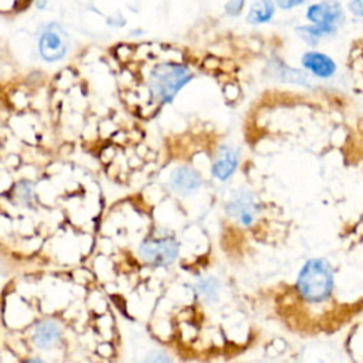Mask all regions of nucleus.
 Masks as SVG:
<instances>
[{
    "label": "nucleus",
    "mask_w": 363,
    "mask_h": 363,
    "mask_svg": "<svg viewBox=\"0 0 363 363\" xmlns=\"http://www.w3.org/2000/svg\"><path fill=\"white\" fill-rule=\"evenodd\" d=\"M45 1H47V0H37V3H35V4H37V7H38V9H44V7H45V6H44V4H45Z\"/></svg>",
    "instance_id": "412c9836"
},
{
    "label": "nucleus",
    "mask_w": 363,
    "mask_h": 363,
    "mask_svg": "<svg viewBox=\"0 0 363 363\" xmlns=\"http://www.w3.org/2000/svg\"><path fill=\"white\" fill-rule=\"evenodd\" d=\"M191 292L196 301L204 308H223L228 299L235 298L228 284L214 272L196 275L191 282Z\"/></svg>",
    "instance_id": "39448f33"
},
{
    "label": "nucleus",
    "mask_w": 363,
    "mask_h": 363,
    "mask_svg": "<svg viewBox=\"0 0 363 363\" xmlns=\"http://www.w3.org/2000/svg\"><path fill=\"white\" fill-rule=\"evenodd\" d=\"M302 67L318 78H330L336 72V62L332 57L320 51H306L301 57Z\"/></svg>",
    "instance_id": "f8f14e48"
},
{
    "label": "nucleus",
    "mask_w": 363,
    "mask_h": 363,
    "mask_svg": "<svg viewBox=\"0 0 363 363\" xmlns=\"http://www.w3.org/2000/svg\"><path fill=\"white\" fill-rule=\"evenodd\" d=\"M224 214L241 234L240 254L254 258L262 251L284 247L291 235V223L284 213L262 201L252 190L237 189L224 204Z\"/></svg>",
    "instance_id": "f03ea898"
},
{
    "label": "nucleus",
    "mask_w": 363,
    "mask_h": 363,
    "mask_svg": "<svg viewBox=\"0 0 363 363\" xmlns=\"http://www.w3.org/2000/svg\"><path fill=\"white\" fill-rule=\"evenodd\" d=\"M275 13L274 0H251L247 11V23L257 26L268 23Z\"/></svg>",
    "instance_id": "ddd939ff"
},
{
    "label": "nucleus",
    "mask_w": 363,
    "mask_h": 363,
    "mask_svg": "<svg viewBox=\"0 0 363 363\" xmlns=\"http://www.w3.org/2000/svg\"><path fill=\"white\" fill-rule=\"evenodd\" d=\"M347 7L353 16L363 18V0H350Z\"/></svg>",
    "instance_id": "6ab92c4d"
},
{
    "label": "nucleus",
    "mask_w": 363,
    "mask_h": 363,
    "mask_svg": "<svg viewBox=\"0 0 363 363\" xmlns=\"http://www.w3.org/2000/svg\"><path fill=\"white\" fill-rule=\"evenodd\" d=\"M13 197L17 204L26 208H33L35 206V190L34 184L28 180H20L13 189Z\"/></svg>",
    "instance_id": "2eb2a0df"
},
{
    "label": "nucleus",
    "mask_w": 363,
    "mask_h": 363,
    "mask_svg": "<svg viewBox=\"0 0 363 363\" xmlns=\"http://www.w3.org/2000/svg\"><path fill=\"white\" fill-rule=\"evenodd\" d=\"M21 363H47V362L43 360L41 357H28V359H26V360L21 362Z\"/></svg>",
    "instance_id": "aec40b11"
},
{
    "label": "nucleus",
    "mask_w": 363,
    "mask_h": 363,
    "mask_svg": "<svg viewBox=\"0 0 363 363\" xmlns=\"http://www.w3.org/2000/svg\"><path fill=\"white\" fill-rule=\"evenodd\" d=\"M245 6V0H227L224 4V11L230 17H237L241 14Z\"/></svg>",
    "instance_id": "f3484780"
},
{
    "label": "nucleus",
    "mask_w": 363,
    "mask_h": 363,
    "mask_svg": "<svg viewBox=\"0 0 363 363\" xmlns=\"http://www.w3.org/2000/svg\"><path fill=\"white\" fill-rule=\"evenodd\" d=\"M138 255L152 268H169L180 255V242L176 235L169 233L152 234L140 241Z\"/></svg>",
    "instance_id": "20e7f679"
},
{
    "label": "nucleus",
    "mask_w": 363,
    "mask_h": 363,
    "mask_svg": "<svg viewBox=\"0 0 363 363\" xmlns=\"http://www.w3.org/2000/svg\"><path fill=\"white\" fill-rule=\"evenodd\" d=\"M69 47V34L61 24L52 21L41 30L38 37V52L44 61L55 62L62 60L68 54Z\"/></svg>",
    "instance_id": "423d86ee"
},
{
    "label": "nucleus",
    "mask_w": 363,
    "mask_h": 363,
    "mask_svg": "<svg viewBox=\"0 0 363 363\" xmlns=\"http://www.w3.org/2000/svg\"><path fill=\"white\" fill-rule=\"evenodd\" d=\"M64 330L60 322L51 318L40 319L33 326L31 342L38 350H52L58 347L62 342Z\"/></svg>",
    "instance_id": "6e6552de"
},
{
    "label": "nucleus",
    "mask_w": 363,
    "mask_h": 363,
    "mask_svg": "<svg viewBox=\"0 0 363 363\" xmlns=\"http://www.w3.org/2000/svg\"><path fill=\"white\" fill-rule=\"evenodd\" d=\"M342 349L347 363H363V312L343 332Z\"/></svg>",
    "instance_id": "9d476101"
},
{
    "label": "nucleus",
    "mask_w": 363,
    "mask_h": 363,
    "mask_svg": "<svg viewBox=\"0 0 363 363\" xmlns=\"http://www.w3.org/2000/svg\"><path fill=\"white\" fill-rule=\"evenodd\" d=\"M169 183L177 194L190 196L203 186V177L191 166H179L173 170Z\"/></svg>",
    "instance_id": "9b49d317"
},
{
    "label": "nucleus",
    "mask_w": 363,
    "mask_h": 363,
    "mask_svg": "<svg viewBox=\"0 0 363 363\" xmlns=\"http://www.w3.org/2000/svg\"><path fill=\"white\" fill-rule=\"evenodd\" d=\"M142 363H174V360L169 352L163 349H152L143 356Z\"/></svg>",
    "instance_id": "dca6fc26"
},
{
    "label": "nucleus",
    "mask_w": 363,
    "mask_h": 363,
    "mask_svg": "<svg viewBox=\"0 0 363 363\" xmlns=\"http://www.w3.org/2000/svg\"><path fill=\"white\" fill-rule=\"evenodd\" d=\"M248 299L258 318L296 339L332 337L363 312V261L313 255L291 275L258 285Z\"/></svg>",
    "instance_id": "f257e3e1"
},
{
    "label": "nucleus",
    "mask_w": 363,
    "mask_h": 363,
    "mask_svg": "<svg viewBox=\"0 0 363 363\" xmlns=\"http://www.w3.org/2000/svg\"><path fill=\"white\" fill-rule=\"evenodd\" d=\"M194 74L183 62L164 61L153 65L147 75L149 95L159 105L170 104L180 89L193 79Z\"/></svg>",
    "instance_id": "7ed1b4c3"
},
{
    "label": "nucleus",
    "mask_w": 363,
    "mask_h": 363,
    "mask_svg": "<svg viewBox=\"0 0 363 363\" xmlns=\"http://www.w3.org/2000/svg\"><path fill=\"white\" fill-rule=\"evenodd\" d=\"M275 6H278L282 10H291L294 7H298L303 3H306V0H274Z\"/></svg>",
    "instance_id": "a211bd4d"
},
{
    "label": "nucleus",
    "mask_w": 363,
    "mask_h": 363,
    "mask_svg": "<svg viewBox=\"0 0 363 363\" xmlns=\"http://www.w3.org/2000/svg\"><path fill=\"white\" fill-rule=\"evenodd\" d=\"M240 163V152L235 146L224 143L218 146L211 162V174L220 180H228L237 170Z\"/></svg>",
    "instance_id": "1a4fd4ad"
},
{
    "label": "nucleus",
    "mask_w": 363,
    "mask_h": 363,
    "mask_svg": "<svg viewBox=\"0 0 363 363\" xmlns=\"http://www.w3.org/2000/svg\"><path fill=\"white\" fill-rule=\"evenodd\" d=\"M298 35L308 44L315 45L320 38L330 37L336 33L337 28L326 27V26H316V24H308V26H299L295 28Z\"/></svg>",
    "instance_id": "4468645a"
},
{
    "label": "nucleus",
    "mask_w": 363,
    "mask_h": 363,
    "mask_svg": "<svg viewBox=\"0 0 363 363\" xmlns=\"http://www.w3.org/2000/svg\"><path fill=\"white\" fill-rule=\"evenodd\" d=\"M305 17L311 24L333 28H339L345 23V11L337 0H320L311 4L305 11Z\"/></svg>",
    "instance_id": "0eeeda50"
}]
</instances>
